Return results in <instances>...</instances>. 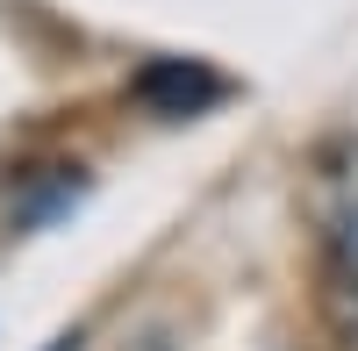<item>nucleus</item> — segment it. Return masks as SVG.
I'll use <instances>...</instances> for the list:
<instances>
[{"instance_id": "2", "label": "nucleus", "mask_w": 358, "mask_h": 351, "mask_svg": "<svg viewBox=\"0 0 358 351\" xmlns=\"http://www.w3.org/2000/svg\"><path fill=\"white\" fill-rule=\"evenodd\" d=\"M222 94H229V79L215 65H201V57H151V65H136V79H129V101L143 115H158V122L208 115Z\"/></svg>"}, {"instance_id": "3", "label": "nucleus", "mask_w": 358, "mask_h": 351, "mask_svg": "<svg viewBox=\"0 0 358 351\" xmlns=\"http://www.w3.org/2000/svg\"><path fill=\"white\" fill-rule=\"evenodd\" d=\"M43 351H79V330H65V337H50Z\"/></svg>"}, {"instance_id": "1", "label": "nucleus", "mask_w": 358, "mask_h": 351, "mask_svg": "<svg viewBox=\"0 0 358 351\" xmlns=\"http://www.w3.org/2000/svg\"><path fill=\"white\" fill-rule=\"evenodd\" d=\"M322 323H330L337 351H358V143H344V165L330 172V222H322Z\"/></svg>"}, {"instance_id": "4", "label": "nucleus", "mask_w": 358, "mask_h": 351, "mask_svg": "<svg viewBox=\"0 0 358 351\" xmlns=\"http://www.w3.org/2000/svg\"><path fill=\"white\" fill-rule=\"evenodd\" d=\"M143 351H165V337H143Z\"/></svg>"}]
</instances>
